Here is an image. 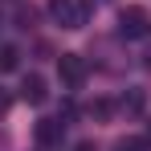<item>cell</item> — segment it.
<instances>
[{
    "label": "cell",
    "mask_w": 151,
    "mask_h": 151,
    "mask_svg": "<svg viewBox=\"0 0 151 151\" xmlns=\"http://www.w3.org/2000/svg\"><path fill=\"white\" fill-rule=\"evenodd\" d=\"M49 12L61 29H82L90 21V0H49Z\"/></svg>",
    "instance_id": "1"
},
{
    "label": "cell",
    "mask_w": 151,
    "mask_h": 151,
    "mask_svg": "<svg viewBox=\"0 0 151 151\" xmlns=\"http://www.w3.org/2000/svg\"><path fill=\"white\" fill-rule=\"evenodd\" d=\"M86 74H90V70H86V61H82L78 53H61V57H57V78H61L65 90H82V86H86Z\"/></svg>",
    "instance_id": "2"
},
{
    "label": "cell",
    "mask_w": 151,
    "mask_h": 151,
    "mask_svg": "<svg viewBox=\"0 0 151 151\" xmlns=\"http://www.w3.org/2000/svg\"><path fill=\"white\" fill-rule=\"evenodd\" d=\"M147 12L143 8H123V17H119V33L123 37H147Z\"/></svg>",
    "instance_id": "3"
},
{
    "label": "cell",
    "mask_w": 151,
    "mask_h": 151,
    "mask_svg": "<svg viewBox=\"0 0 151 151\" xmlns=\"http://www.w3.org/2000/svg\"><path fill=\"white\" fill-rule=\"evenodd\" d=\"M33 135H37V143H41V147H57V143H61V135H65V123H61V119H41Z\"/></svg>",
    "instance_id": "4"
},
{
    "label": "cell",
    "mask_w": 151,
    "mask_h": 151,
    "mask_svg": "<svg viewBox=\"0 0 151 151\" xmlns=\"http://www.w3.org/2000/svg\"><path fill=\"white\" fill-rule=\"evenodd\" d=\"M21 98H25L29 106H41V102L49 98V90H45V78H41V74H25V82H21Z\"/></svg>",
    "instance_id": "5"
},
{
    "label": "cell",
    "mask_w": 151,
    "mask_h": 151,
    "mask_svg": "<svg viewBox=\"0 0 151 151\" xmlns=\"http://www.w3.org/2000/svg\"><path fill=\"white\" fill-rule=\"evenodd\" d=\"M17 61H21V53H17V45H0V74L17 70Z\"/></svg>",
    "instance_id": "6"
},
{
    "label": "cell",
    "mask_w": 151,
    "mask_h": 151,
    "mask_svg": "<svg viewBox=\"0 0 151 151\" xmlns=\"http://www.w3.org/2000/svg\"><path fill=\"white\" fill-rule=\"evenodd\" d=\"M123 110H131V114H139V110H143V94H139V90H131V94L123 98Z\"/></svg>",
    "instance_id": "7"
},
{
    "label": "cell",
    "mask_w": 151,
    "mask_h": 151,
    "mask_svg": "<svg viewBox=\"0 0 151 151\" xmlns=\"http://www.w3.org/2000/svg\"><path fill=\"white\" fill-rule=\"evenodd\" d=\"M90 114H98V119H106V114H110V102H94V106H90Z\"/></svg>",
    "instance_id": "8"
},
{
    "label": "cell",
    "mask_w": 151,
    "mask_h": 151,
    "mask_svg": "<svg viewBox=\"0 0 151 151\" xmlns=\"http://www.w3.org/2000/svg\"><path fill=\"white\" fill-rule=\"evenodd\" d=\"M4 110H8V94L0 90V114H4Z\"/></svg>",
    "instance_id": "9"
}]
</instances>
